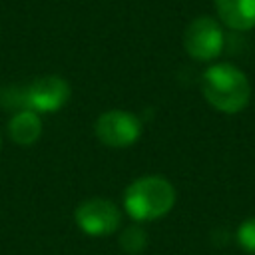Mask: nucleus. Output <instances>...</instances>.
Instances as JSON below:
<instances>
[{
	"instance_id": "obj_1",
	"label": "nucleus",
	"mask_w": 255,
	"mask_h": 255,
	"mask_svg": "<svg viewBox=\"0 0 255 255\" xmlns=\"http://www.w3.org/2000/svg\"><path fill=\"white\" fill-rule=\"evenodd\" d=\"M201 92L205 100L223 114H239L251 100V84L247 76L227 62L213 64L203 72Z\"/></svg>"
},
{
	"instance_id": "obj_2",
	"label": "nucleus",
	"mask_w": 255,
	"mask_h": 255,
	"mask_svg": "<svg viewBox=\"0 0 255 255\" xmlns=\"http://www.w3.org/2000/svg\"><path fill=\"white\" fill-rule=\"evenodd\" d=\"M175 187L159 175H145L128 185L124 207L135 221H153L171 211Z\"/></svg>"
},
{
	"instance_id": "obj_3",
	"label": "nucleus",
	"mask_w": 255,
	"mask_h": 255,
	"mask_svg": "<svg viewBox=\"0 0 255 255\" xmlns=\"http://www.w3.org/2000/svg\"><path fill=\"white\" fill-rule=\"evenodd\" d=\"M185 52L199 62H209L217 58L223 50V32L217 20L209 16H199L191 20L183 32Z\"/></svg>"
},
{
	"instance_id": "obj_4",
	"label": "nucleus",
	"mask_w": 255,
	"mask_h": 255,
	"mask_svg": "<svg viewBox=\"0 0 255 255\" xmlns=\"http://www.w3.org/2000/svg\"><path fill=\"white\" fill-rule=\"evenodd\" d=\"M96 135L108 147H129L139 139L141 124L129 112L110 110L98 118Z\"/></svg>"
},
{
	"instance_id": "obj_5",
	"label": "nucleus",
	"mask_w": 255,
	"mask_h": 255,
	"mask_svg": "<svg viewBox=\"0 0 255 255\" xmlns=\"http://www.w3.org/2000/svg\"><path fill=\"white\" fill-rule=\"evenodd\" d=\"M74 217H76L78 227L84 233L94 235V237H104V235L114 233L120 227V221H122L120 209L108 199L82 201L76 207Z\"/></svg>"
},
{
	"instance_id": "obj_6",
	"label": "nucleus",
	"mask_w": 255,
	"mask_h": 255,
	"mask_svg": "<svg viewBox=\"0 0 255 255\" xmlns=\"http://www.w3.org/2000/svg\"><path fill=\"white\" fill-rule=\"evenodd\" d=\"M70 98V86L60 76H42L36 78L26 90V104L34 112L52 114L58 112Z\"/></svg>"
},
{
	"instance_id": "obj_7",
	"label": "nucleus",
	"mask_w": 255,
	"mask_h": 255,
	"mask_svg": "<svg viewBox=\"0 0 255 255\" xmlns=\"http://www.w3.org/2000/svg\"><path fill=\"white\" fill-rule=\"evenodd\" d=\"M219 20L231 30L255 28V0H215Z\"/></svg>"
},
{
	"instance_id": "obj_8",
	"label": "nucleus",
	"mask_w": 255,
	"mask_h": 255,
	"mask_svg": "<svg viewBox=\"0 0 255 255\" xmlns=\"http://www.w3.org/2000/svg\"><path fill=\"white\" fill-rule=\"evenodd\" d=\"M8 131L10 137L20 143V145H32L38 141L40 133H42V122L38 118V114L30 108L18 112L12 116L10 124H8Z\"/></svg>"
},
{
	"instance_id": "obj_9",
	"label": "nucleus",
	"mask_w": 255,
	"mask_h": 255,
	"mask_svg": "<svg viewBox=\"0 0 255 255\" xmlns=\"http://www.w3.org/2000/svg\"><path fill=\"white\" fill-rule=\"evenodd\" d=\"M237 243L243 251L255 255V217L245 219L237 229Z\"/></svg>"
},
{
	"instance_id": "obj_10",
	"label": "nucleus",
	"mask_w": 255,
	"mask_h": 255,
	"mask_svg": "<svg viewBox=\"0 0 255 255\" xmlns=\"http://www.w3.org/2000/svg\"><path fill=\"white\" fill-rule=\"evenodd\" d=\"M122 247L129 253H137L143 245H145V231L139 227H129L128 231H124L122 235Z\"/></svg>"
}]
</instances>
